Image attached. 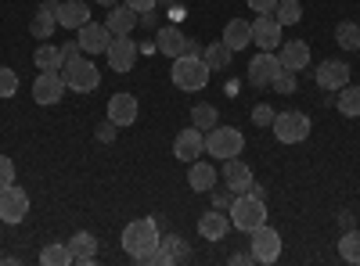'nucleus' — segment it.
<instances>
[{
  "mask_svg": "<svg viewBox=\"0 0 360 266\" xmlns=\"http://www.w3.org/2000/svg\"><path fill=\"white\" fill-rule=\"evenodd\" d=\"M209 76H213V69H209L202 58H195V54H180V58H173L169 79H173V86H180V91H188V94L205 91Z\"/></svg>",
  "mask_w": 360,
  "mask_h": 266,
  "instance_id": "1",
  "label": "nucleus"
},
{
  "mask_svg": "<svg viewBox=\"0 0 360 266\" xmlns=\"http://www.w3.org/2000/svg\"><path fill=\"white\" fill-rule=\"evenodd\" d=\"M231 227H238V230H256V227H263L266 223V198H259V194H252V191H245V194H234V201H231Z\"/></svg>",
  "mask_w": 360,
  "mask_h": 266,
  "instance_id": "2",
  "label": "nucleus"
},
{
  "mask_svg": "<svg viewBox=\"0 0 360 266\" xmlns=\"http://www.w3.org/2000/svg\"><path fill=\"white\" fill-rule=\"evenodd\" d=\"M159 223L155 220H130L127 227H123V248L137 259V255H144V252H152L155 245H159Z\"/></svg>",
  "mask_w": 360,
  "mask_h": 266,
  "instance_id": "3",
  "label": "nucleus"
},
{
  "mask_svg": "<svg viewBox=\"0 0 360 266\" xmlns=\"http://www.w3.org/2000/svg\"><path fill=\"white\" fill-rule=\"evenodd\" d=\"M205 152L213 159H220V162L238 159L245 152V137H242V130H234V126H213L209 137H205Z\"/></svg>",
  "mask_w": 360,
  "mask_h": 266,
  "instance_id": "4",
  "label": "nucleus"
},
{
  "mask_svg": "<svg viewBox=\"0 0 360 266\" xmlns=\"http://www.w3.org/2000/svg\"><path fill=\"white\" fill-rule=\"evenodd\" d=\"M274 137L281 140V144H303L307 137H310V115L307 112H281V115H274Z\"/></svg>",
  "mask_w": 360,
  "mask_h": 266,
  "instance_id": "5",
  "label": "nucleus"
},
{
  "mask_svg": "<svg viewBox=\"0 0 360 266\" xmlns=\"http://www.w3.org/2000/svg\"><path fill=\"white\" fill-rule=\"evenodd\" d=\"M62 76H65V86L76 91V94H90V91H98V86H101V69L90 62V58H79V62L65 65Z\"/></svg>",
  "mask_w": 360,
  "mask_h": 266,
  "instance_id": "6",
  "label": "nucleus"
},
{
  "mask_svg": "<svg viewBox=\"0 0 360 266\" xmlns=\"http://www.w3.org/2000/svg\"><path fill=\"white\" fill-rule=\"evenodd\" d=\"M249 248H252V255H256V262H274L278 255H281V234L274 230V227H256V230H249Z\"/></svg>",
  "mask_w": 360,
  "mask_h": 266,
  "instance_id": "7",
  "label": "nucleus"
},
{
  "mask_svg": "<svg viewBox=\"0 0 360 266\" xmlns=\"http://www.w3.org/2000/svg\"><path fill=\"white\" fill-rule=\"evenodd\" d=\"M25 213H29V194L22 187H15V184L0 187V220L15 227V223L25 220Z\"/></svg>",
  "mask_w": 360,
  "mask_h": 266,
  "instance_id": "8",
  "label": "nucleus"
},
{
  "mask_svg": "<svg viewBox=\"0 0 360 266\" xmlns=\"http://www.w3.org/2000/svg\"><path fill=\"white\" fill-rule=\"evenodd\" d=\"M76 44H79V51L90 54V58L105 54L108 44H112V29H108V25H98V22H86V25L76 29Z\"/></svg>",
  "mask_w": 360,
  "mask_h": 266,
  "instance_id": "9",
  "label": "nucleus"
},
{
  "mask_svg": "<svg viewBox=\"0 0 360 266\" xmlns=\"http://www.w3.org/2000/svg\"><path fill=\"white\" fill-rule=\"evenodd\" d=\"M65 91H69V86H65V76L62 72H40L37 79H33V98H37V105H58V101H62L65 98Z\"/></svg>",
  "mask_w": 360,
  "mask_h": 266,
  "instance_id": "10",
  "label": "nucleus"
},
{
  "mask_svg": "<svg viewBox=\"0 0 360 266\" xmlns=\"http://www.w3.org/2000/svg\"><path fill=\"white\" fill-rule=\"evenodd\" d=\"M105 58H108V69L123 76V72H130V69H134V62H137V44H134L130 36H112V44H108Z\"/></svg>",
  "mask_w": 360,
  "mask_h": 266,
  "instance_id": "11",
  "label": "nucleus"
},
{
  "mask_svg": "<svg viewBox=\"0 0 360 266\" xmlns=\"http://www.w3.org/2000/svg\"><path fill=\"white\" fill-rule=\"evenodd\" d=\"M173 155H176L180 162H188V166H191L198 155H205V133H202L198 126L180 130L176 140H173Z\"/></svg>",
  "mask_w": 360,
  "mask_h": 266,
  "instance_id": "12",
  "label": "nucleus"
},
{
  "mask_svg": "<svg viewBox=\"0 0 360 266\" xmlns=\"http://www.w3.org/2000/svg\"><path fill=\"white\" fill-rule=\"evenodd\" d=\"M278 72H281V58L274 51H259L249 62V83L252 86H270Z\"/></svg>",
  "mask_w": 360,
  "mask_h": 266,
  "instance_id": "13",
  "label": "nucleus"
},
{
  "mask_svg": "<svg viewBox=\"0 0 360 266\" xmlns=\"http://www.w3.org/2000/svg\"><path fill=\"white\" fill-rule=\"evenodd\" d=\"M281 22L274 18V15H259L256 22H252V44L259 47V51H278L281 47Z\"/></svg>",
  "mask_w": 360,
  "mask_h": 266,
  "instance_id": "14",
  "label": "nucleus"
},
{
  "mask_svg": "<svg viewBox=\"0 0 360 266\" xmlns=\"http://www.w3.org/2000/svg\"><path fill=\"white\" fill-rule=\"evenodd\" d=\"M317 86L321 91H342V86L349 83V65L342 62V58H332V62H321L317 72H314Z\"/></svg>",
  "mask_w": 360,
  "mask_h": 266,
  "instance_id": "15",
  "label": "nucleus"
},
{
  "mask_svg": "<svg viewBox=\"0 0 360 266\" xmlns=\"http://www.w3.org/2000/svg\"><path fill=\"white\" fill-rule=\"evenodd\" d=\"M137 98L134 94H112L108 98V119L123 130V126H134L137 123Z\"/></svg>",
  "mask_w": 360,
  "mask_h": 266,
  "instance_id": "16",
  "label": "nucleus"
},
{
  "mask_svg": "<svg viewBox=\"0 0 360 266\" xmlns=\"http://www.w3.org/2000/svg\"><path fill=\"white\" fill-rule=\"evenodd\" d=\"M278 58H281V69L299 72V69L310 65V44H307V40H281Z\"/></svg>",
  "mask_w": 360,
  "mask_h": 266,
  "instance_id": "17",
  "label": "nucleus"
},
{
  "mask_svg": "<svg viewBox=\"0 0 360 266\" xmlns=\"http://www.w3.org/2000/svg\"><path fill=\"white\" fill-rule=\"evenodd\" d=\"M155 44H159V54L166 58H180V54H188V36L180 33V25H162L159 33H155Z\"/></svg>",
  "mask_w": 360,
  "mask_h": 266,
  "instance_id": "18",
  "label": "nucleus"
},
{
  "mask_svg": "<svg viewBox=\"0 0 360 266\" xmlns=\"http://www.w3.org/2000/svg\"><path fill=\"white\" fill-rule=\"evenodd\" d=\"M227 230H231V216H224V209H209L198 216V234L205 241H220Z\"/></svg>",
  "mask_w": 360,
  "mask_h": 266,
  "instance_id": "19",
  "label": "nucleus"
},
{
  "mask_svg": "<svg viewBox=\"0 0 360 266\" xmlns=\"http://www.w3.org/2000/svg\"><path fill=\"white\" fill-rule=\"evenodd\" d=\"M224 180H227V187H231L234 194H245V191L252 187V169H249L242 159H227V162H224Z\"/></svg>",
  "mask_w": 360,
  "mask_h": 266,
  "instance_id": "20",
  "label": "nucleus"
},
{
  "mask_svg": "<svg viewBox=\"0 0 360 266\" xmlns=\"http://www.w3.org/2000/svg\"><path fill=\"white\" fill-rule=\"evenodd\" d=\"M105 25L112 29V36H130V33H134V25H137V11L127 8V4H115V8H108Z\"/></svg>",
  "mask_w": 360,
  "mask_h": 266,
  "instance_id": "21",
  "label": "nucleus"
},
{
  "mask_svg": "<svg viewBox=\"0 0 360 266\" xmlns=\"http://www.w3.org/2000/svg\"><path fill=\"white\" fill-rule=\"evenodd\" d=\"M65 245L72 248V262H79V266H90L98 255V241H94V234H86V230H76Z\"/></svg>",
  "mask_w": 360,
  "mask_h": 266,
  "instance_id": "22",
  "label": "nucleus"
},
{
  "mask_svg": "<svg viewBox=\"0 0 360 266\" xmlns=\"http://www.w3.org/2000/svg\"><path fill=\"white\" fill-rule=\"evenodd\" d=\"M220 40H224L231 51H245V47L252 44V22H245V18H234V22H227Z\"/></svg>",
  "mask_w": 360,
  "mask_h": 266,
  "instance_id": "23",
  "label": "nucleus"
},
{
  "mask_svg": "<svg viewBox=\"0 0 360 266\" xmlns=\"http://www.w3.org/2000/svg\"><path fill=\"white\" fill-rule=\"evenodd\" d=\"M90 22V8L83 0H65V4H58V25L62 29H79Z\"/></svg>",
  "mask_w": 360,
  "mask_h": 266,
  "instance_id": "24",
  "label": "nucleus"
},
{
  "mask_svg": "<svg viewBox=\"0 0 360 266\" xmlns=\"http://www.w3.org/2000/svg\"><path fill=\"white\" fill-rule=\"evenodd\" d=\"M159 252H162V259H166V266H173V262H184V259H191V245L180 238V234H169V238H159Z\"/></svg>",
  "mask_w": 360,
  "mask_h": 266,
  "instance_id": "25",
  "label": "nucleus"
},
{
  "mask_svg": "<svg viewBox=\"0 0 360 266\" xmlns=\"http://www.w3.org/2000/svg\"><path fill=\"white\" fill-rule=\"evenodd\" d=\"M188 184H191V191H213L217 187V169L209 166V162H191V169H188Z\"/></svg>",
  "mask_w": 360,
  "mask_h": 266,
  "instance_id": "26",
  "label": "nucleus"
},
{
  "mask_svg": "<svg viewBox=\"0 0 360 266\" xmlns=\"http://www.w3.org/2000/svg\"><path fill=\"white\" fill-rule=\"evenodd\" d=\"M231 47L224 44V40H217V44H209V47H202V62L213 69V72H220V69H227L231 65Z\"/></svg>",
  "mask_w": 360,
  "mask_h": 266,
  "instance_id": "27",
  "label": "nucleus"
},
{
  "mask_svg": "<svg viewBox=\"0 0 360 266\" xmlns=\"http://www.w3.org/2000/svg\"><path fill=\"white\" fill-rule=\"evenodd\" d=\"M33 62H37L40 72H62V47H51V44L37 47Z\"/></svg>",
  "mask_w": 360,
  "mask_h": 266,
  "instance_id": "28",
  "label": "nucleus"
},
{
  "mask_svg": "<svg viewBox=\"0 0 360 266\" xmlns=\"http://www.w3.org/2000/svg\"><path fill=\"white\" fill-rule=\"evenodd\" d=\"M335 108L346 115V119H356V115H360V86H342V91H339V98H335Z\"/></svg>",
  "mask_w": 360,
  "mask_h": 266,
  "instance_id": "29",
  "label": "nucleus"
},
{
  "mask_svg": "<svg viewBox=\"0 0 360 266\" xmlns=\"http://www.w3.org/2000/svg\"><path fill=\"white\" fill-rule=\"evenodd\" d=\"M339 255H342L346 262L360 266V230H356V227H349L342 238H339Z\"/></svg>",
  "mask_w": 360,
  "mask_h": 266,
  "instance_id": "30",
  "label": "nucleus"
},
{
  "mask_svg": "<svg viewBox=\"0 0 360 266\" xmlns=\"http://www.w3.org/2000/svg\"><path fill=\"white\" fill-rule=\"evenodd\" d=\"M335 44L342 51H356L360 47V25L356 22H339L335 25Z\"/></svg>",
  "mask_w": 360,
  "mask_h": 266,
  "instance_id": "31",
  "label": "nucleus"
},
{
  "mask_svg": "<svg viewBox=\"0 0 360 266\" xmlns=\"http://www.w3.org/2000/svg\"><path fill=\"white\" fill-rule=\"evenodd\" d=\"M270 15H274L281 25H295L299 18H303V4H299V0H278V8Z\"/></svg>",
  "mask_w": 360,
  "mask_h": 266,
  "instance_id": "32",
  "label": "nucleus"
},
{
  "mask_svg": "<svg viewBox=\"0 0 360 266\" xmlns=\"http://www.w3.org/2000/svg\"><path fill=\"white\" fill-rule=\"evenodd\" d=\"M54 29H58V15H47V11H37V18L29 22V33L37 40H51Z\"/></svg>",
  "mask_w": 360,
  "mask_h": 266,
  "instance_id": "33",
  "label": "nucleus"
},
{
  "mask_svg": "<svg viewBox=\"0 0 360 266\" xmlns=\"http://www.w3.org/2000/svg\"><path fill=\"white\" fill-rule=\"evenodd\" d=\"M40 262H44V266H69V262H72V248H69V245H47V248L40 252Z\"/></svg>",
  "mask_w": 360,
  "mask_h": 266,
  "instance_id": "34",
  "label": "nucleus"
},
{
  "mask_svg": "<svg viewBox=\"0 0 360 266\" xmlns=\"http://www.w3.org/2000/svg\"><path fill=\"white\" fill-rule=\"evenodd\" d=\"M217 119H220V112H217L213 105H195V108H191V126H198L202 133H205L209 126H217Z\"/></svg>",
  "mask_w": 360,
  "mask_h": 266,
  "instance_id": "35",
  "label": "nucleus"
},
{
  "mask_svg": "<svg viewBox=\"0 0 360 266\" xmlns=\"http://www.w3.org/2000/svg\"><path fill=\"white\" fill-rule=\"evenodd\" d=\"M270 86H274L278 94H295V86H299V72H288V69H281V72L274 76V83H270Z\"/></svg>",
  "mask_w": 360,
  "mask_h": 266,
  "instance_id": "36",
  "label": "nucleus"
},
{
  "mask_svg": "<svg viewBox=\"0 0 360 266\" xmlns=\"http://www.w3.org/2000/svg\"><path fill=\"white\" fill-rule=\"evenodd\" d=\"M15 91H18V76H15V69L0 65V98H15Z\"/></svg>",
  "mask_w": 360,
  "mask_h": 266,
  "instance_id": "37",
  "label": "nucleus"
},
{
  "mask_svg": "<svg viewBox=\"0 0 360 266\" xmlns=\"http://www.w3.org/2000/svg\"><path fill=\"white\" fill-rule=\"evenodd\" d=\"M274 115H278V112L270 108V105H256V108H252V123L266 130V126H274Z\"/></svg>",
  "mask_w": 360,
  "mask_h": 266,
  "instance_id": "38",
  "label": "nucleus"
},
{
  "mask_svg": "<svg viewBox=\"0 0 360 266\" xmlns=\"http://www.w3.org/2000/svg\"><path fill=\"white\" fill-rule=\"evenodd\" d=\"M8 184H15V162L8 155H0V187H8Z\"/></svg>",
  "mask_w": 360,
  "mask_h": 266,
  "instance_id": "39",
  "label": "nucleus"
},
{
  "mask_svg": "<svg viewBox=\"0 0 360 266\" xmlns=\"http://www.w3.org/2000/svg\"><path fill=\"white\" fill-rule=\"evenodd\" d=\"M79 58H83L79 44H76V40H69V44L62 47V69H65V65H72V62H79Z\"/></svg>",
  "mask_w": 360,
  "mask_h": 266,
  "instance_id": "40",
  "label": "nucleus"
},
{
  "mask_svg": "<svg viewBox=\"0 0 360 266\" xmlns=\"http://www.w3.org/2000/svg\"><path fill=\"white\" fill-rule=\"evenodd\" d=\"M115 130H119V126H115V123L108 119V123H101V126L94 130V137H98L101 144H112V140H115Z\"/></svg>",
  "mask_w": 360,
  "mask_h": 266,
  "instance_id": "41",
  "label": "nucleus"
},
{
  "mask_svg": "<svg viewBox=\"0 0 360 266\" xmlns=\"http://www.w3.org/2000/svg\"><path fill=\"white\" fill-rule=\"evenodd\" d=\"M231 201H234V191L227 187V191H213V205H217V209H231Z\"/></svg>",
  "mask_w": 360,
  "mask_h": 266,
  "instance_id": "42",
  "label": "nucleus"
},
{
  "mask_svg": "<svg viewBox=\"0 0 360 266\" xmlns=\"http://www.w3.org/2000/svg\"><path fill=\"white\" fill-rule=\"evenodd\" d=\"M245 4L252 8V11H259V15H270L278 8V0H245Z\"/></svg>",
  "mask_w": 360,
  "mask_h": 266,
  "instance_id": "43",
  "label": "nucleus"
},
{
  "mask_svg": "<svg viewBox=\"0 0 360 266\" xmlns=\"http://www.w3.org/2000/svg\"><path fill=\"white\" fill-rule=\"evenodd\" d=\"M123 4L134 8V11L141 15V11H148V8H159V0H123Z\"/></svg>",
  "mask_w": 360,
  "mask_h": 266,
  "instance_id": "44",
  "label": "nucleus"
},
{
  "mask_svg": "<svg viewBox=\"0 0 360 266\" xmlns=\"http://www.w3.org/2000/svg\"><path fill=\"white\" fill-rule=\"evenodd\" d=\"M155 22H159V11H155V8H148V11L137 15V25H148V29H152Z\"/></svg>",
  "mask_w": 360,
  "mask_h": 266,
  "instance_id": "45",
  "label": "nucleus"
},
{
  "mask_svg": "<svg viewBox=\"0 0 360 266\" xmlns=\"http://www.w3.org/2000/svg\"><path fill=\"white\" fill-rule=\"evenodd\" d=\"M231 262H234V266H245V262H256V255H252V248H249V252H238V255H231Z\"/></svg>",
  "mask_w": 360,
  "mask_h": 266,
  "instance_id": "46",
  "label": "nucleus"
},
{
  "mask_svg": "<svg viewBox=\"0 0 360 266\" xmlns=\"http://www.w3.org/2000/svg\"><path fill=\"white\" fill-rule=\"evenodd\" d=\"M155 51H159V44H155V40H144V44L137 47V54H155Z\"/></svg>",
  "mask_w": 360,
  "mask_h": 266,
  "instance_id": "47",
  "label": "nucleus"
},
{
  "mask_svg": "<svg viewBox=\"0 0 360 266\" xmlns=\"http://www.w3.org/2000/svg\"><path fill=\"white\" fill-rule=\"evenodd\" d=\"M37 11H47V15H58V0H44Z\"/></svg>",
  "mask_w": 360,
  "mask_h": 266,
  "instance_id": "48",
  "label": "nucleus"
},
{
  "mask_svg": "<svg viewBox=\"0 0 360 266\" xmlns=\"http://www.w3.org/2000/svg\"><path fill=\"white\" fill-rule=\"evenodd\" d=\"M169 18L180 22V18H184V8H180V4H169Z\"/></svg>",
  "mask_w": 360,
  "mask_h": 266,
  "instance_id": "49",
  "label": "nucleus"
},
{
  "mask_svg": "<svg viewBox=\"0 0 360 266\" xmlns=\"http://www.w3.org/2000/svg\"><path fill=\"white\" fill-rule=\"evenodd\" d=\"M339 223H342V227L349 230V227H353V216H349V213H339Z\"/></svg>",
  "mask_w": 360,
  "mask_h": 266,
  "instance_id": "50",
  "label": "nucleus"
},
{
  "mask_svg": "<svg viewBox=\"0 0 360 266\" xmlns=\"http://www.w3.org/2000/svg\"><path fill=\"white\" fill-rule=\"evenodd\" d=\"M98 4H101V8H115V4H119V0H98Z\"/></svg>",
  "mask_w": 360,
  "mask_h": 266,
  "instance_id": "51",
  "label": "nucleus"
},
{
  "mask_svg": "<svg viewBox=\"0 0 360 266\" xmlns=\"http://www.w3.org/2000/svg\"><path fill=\"white\" fill-rule=\"evenodd\" d=\"M159 4H176V0H159Z\"/></svg>",
  "mask_w": 360,
  "mask_h": 266,
  "instance_id": "52",
  "label": "nucleus"
},
{
  "mask_svg": "<svg viewBox=\"0 0 360 266\" xmlns=\"http://www.w3.org/2000/svg\"><path fill=\"white\" fill-rule=\"evenodd\" d=\"M0 259H4V255H0Z\"/></svg>",
  "mask_w": 360,
  "mask_h": 266,
  "instance_id": "53",
  "label": "nucleus"
}]
</instances>
